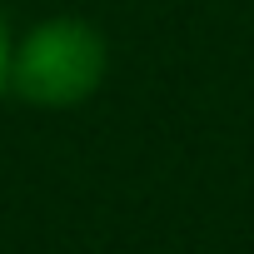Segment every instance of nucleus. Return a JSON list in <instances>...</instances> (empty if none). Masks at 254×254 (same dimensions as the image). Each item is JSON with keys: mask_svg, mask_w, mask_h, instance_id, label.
<instances>
[{"mask_svg": "<svg viewBox=\"0 0 254 254\" xmlns=\"http://www.w3.org/2000/svg\"><path fill=\"white\" fill-rule=\"evenodd\" d=\"M110 80V40L90 15L60 10L15 30L10 100L30 110H80Z\"/></svg>", "mask_w": 254, "mask_h": 254, "instance_id": "obj_1", "label": "nucleus"}, {"mask_svg": "<svg viewBox=\"0 0 254 254\" xmlns=\"http://www.w3.org/2000/svg\"><path fill=\"white\" fill-rule=\"evenodd\" d=\"M10 55H15V25H10L5 5H0V100L10 95Z\"/></svg>", "mask_w": 254, "mask_h": 254, "instance_id": "obj_2", "label": "nucleus"}]
</instances>
